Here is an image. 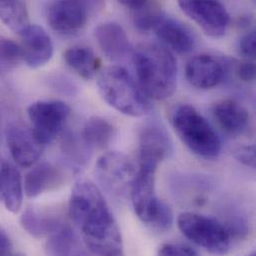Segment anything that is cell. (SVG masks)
<instances>
[{"label": "cell", "instance_id": "cell-1", "mask_svg": "<svg viewBox=\"0 0 256 256\" xmlns=\"http://www.w3.org/2000/svg\"><path fill=\"white\" fill-rule=\"evenodd\" d=\"M69 216L91 254H124L120 228L102 192L92 182L82 180L75 184L69 202Z\"/></svg>", "mask_w": 256, "mask_h": 256}, {"label": "cell", "instance_id": "cell-2", "mask_svg": "<svg viewBox=\"0 0 256 256\" xmlns=\"http://www.w3.org/2000/svg\"><path fill=\"white\" fill-rule=\"evenodd\" d=\"M132 63L140 86L148 97L166 100L174 93L178 83V64L172 52L156 44L138 47Z\"/></svg>", "mask_w": 256, "mask_h": 256}, {"label": "cell", "instance_id": "cell-3", "mask_svg": "<svg viewBox=\"0 0 256 256\" xmlns=\"http://www.w3.org/2000/svg\"><path fill=\"white\" fill-rule=\"evenodd\" d=\"M99 92L104 101L130 117H142L150 110L148 96L128 71L121 66H109L97 77Z\"/></svg>", "mask_w": 256, "mask_h": 256}, {"label": "cell", "instance_id": "cell-4", "mask_svg": "<svg viewBox=\"0 0 256 256\" xmlns=\"http://www.w3.org/2000/svg\"><path fill=\"white\" fill-rule=\"evenodd\" d=\"M172 128L180 140L194 154L216 158L222 152V140L208 120L192 106L182 104L170 115Z\"/></svg>", "mask_w": 256, "mask_h": 256}, {"label": "cell", "instance_id": "cell-5", "mask_svg": "<svg viewBox=\"0 0 256 256\" xmlns=\"http://www.w3.org/2000/svg\"><path fill=\"white\" fill-rule=\"evenodd\" d=\"M178 226L188 240L210 254H224L230 248V234L214 218L184 212L178 218Z\"/></svg>", "mask_w": 256, "mask_h": 256}, {"label": "cell", "instance_id": "cell-6", "mask_svg": "<svg viewBox=\"0 0 256 256\" xmlns=\"http://www.w3.org/2000/svg\"><path fill=\"white\" fill-rule=\"evenodd\" d=\"M70 107L62 101H37L27 110L31 130L38 142L45 146L52 142L63 130L70 117Z\"/></svg>", "mask_w": 256, "mask_h": 256}, {"label": "cell", "instance_id": "cell-7", "mask_svg": "<svg viewBox=\"0 0 256 256\" xmlns=\"http://www.w3.org/2000/svg\"><path fill=\"white\" fill-rule=\"evenodd\" d=\"M136 168L128 156L120 152H109L102 154L96 164V174L99 182L115 196H123L130 190L136 176Z\"/></svg>", "mask_w": 256, "mask_h": 256}, {"label": "cell", "instance_id": "cell-8", "mask_svg": "<svg viewBox=\"0 0 256 256\" xmlns=\"http://www.w3.org/2000/svg\"><path fill=\"white\" fill-rule=\"evenodd\" d=\"M184 14L194 20L206 34L222 37L230 24V13L218 0H178Z\"/></svg>", "mask_w": 256, "mask_h": 256}, {"label": "cell", "instance_id": "cell-9", "mask_svg": "<svg viewBox=\"0 0 256 256\" xmlns=\"http://www.w3.org/2000/svg\"><path fill=\"white\" fill-rule=\"evenodd\" d=\"M158 166L140 164L130 186L132 204L138 218L150 224L160 200L156 192V172Z\"/></svg>", "mask_w": 256, "mask_h": 256}, {"label": "cell", "instance_id": "cell-10", "mask_svg": "<svg viewBox=\"0 0 256 256\" xmlns=\"http://www.w3.org/2000/svg\"><path fill=\"white\" fill-rule=\"evenodd\" d=\"M89 12L81 0H55L47 12L51 28L62 35H72L83 29Z\"/></svg>", "mask_w": 256, "mask_h": 256}, {"label": "cell", "instance_id": "cell-11", "mask_svg": "<svg viewBox=\"0 0 256 256\" xmlns=\"http://www.w3.org/2000/svg\"><path fill=\"white\" fill-rule=\"evenodd\" d=\"M19 35L22 60L27 66L39 68L51 60L54 52L53 42L41 26L29 24Z\"/></svg>", "mask_w": 256, "mask_h": 256}, {"label": "cell", "instance_id": "cell-12", "mask_svg": "<svg viewBox=\"0 0 256 256\" xmlns=\"http://www.w3.org/2000/svg\"><path fill=\"white\" fill-rule=\"evenodd\" d=\"M6 140L13 160L21 166H32L41 156L44 146L38 142L31 128L11 124L6 128Z\"/></svg>", "mask_w": 256, "mask_h": 256}, {"label": "cell", "instance_id": "cell-13", "mask_svg": "<svg viewBox=\"0 0 256 256\" xmlns=\"http://www.w3.org/2000/svg\"><path fill=\"white\" fill-rule=\"evenodd\" d=\"M226 74V64L208 54L192 58L186 67L188 81L198 89H212L220 85Z\"/></svg>", "mask_w": 256, "mask_h": 256}, {"label": "cell", "instance_id": "cell-14", "mask_svg": "<svg viewBox=\"0 0 256 256\" xmlns=\"http://www.w3.org/2000/svg\"><path fill=\"white\" fill-rule=\"evenodd\" d=\"M152 30L168 47L178 54H188L196 47L192 31L180 20L162 12L156 17Z\"/></svg>", "mask_w": 256, "mask_h": 256}, {"label": "cell", "instance_id": "cell-15", "mask_svg": "<svg viewBox=\"0 0 256 256\" xmlns=\"http://www.w3.org/2000/svg\"><path fill=\"white\" fill-rule=\"evenodd\" d=\"M140 164L158 166L172 152V142L166 130L150 125L140 134Z\"/></svg>", "mask_w": 256, "mask_h": 256}, {"label": "cell", "instance_id": "cell-16", "mask_svg": "<svg viewBox=\"0 0 256 256\" xmlns=\"http://www.w3.org/2000/svg\"><path fill=\"white\" fill-rule=\"evenodd\" d=\"M24 186L18 168L0 156V202L12 214H17L22 206Z\"/></svg>", "mask_w": 256, "mask_h": 256}, {"label": "cell", "instance_id": "cell-17", "mask_svg": "<svg viewBox=\"0 0 256 256\" xmlns=\"http://www.w3.org/2000/svg\"><path fill=\"white\" fill-rule=\"evenodd\" d=\"M95 37L105 56L120 61L128 55L130 44L125 29L116 22H105L95 29Z\"/></svg>", "mask_w": 256, "mask_h": 256}, {"label": "cell", "instance_id": "cell-18", "mask_svg": "<svg viewBox=\"0 0 256 256\" xmlns=\"http://www.w3.org/2000/svg\"><path fill=\"white\" fill-rule=\"evenodd\" d=\"M63 180L61 170L50 162H42L32 168L24 180V192L28 198H36L55 188Z\"/></svg>", "mask_w": 256, "mask_h": 256}, {"label": "cell", "instance_id": "cell-19", "mask_svg": "<svg viewBox=\"0 0 256 256\" xmlns=\"http://www.w3.org/2000/svg\"><path fill=\"white\" fill-rule=\"evenodd\" d=\"M214 115L220 126L230 136H240L248 127V111L234 100L218 102L214 107Z\"/></svg>", "mask_w": 256, "mask_h": 256}, {"label": "cell", "instance_id": "cell-20", "mask_svg": "<svg viewBox=\"0 0 256 256\" xmlns=\"http://www.w3.org/2000/svg\"><path fill=\"white\" fill-rule=\"evenodd\" d=\"M66 64L84 79H92L99 67L100 60L88 47L73 46L64 53Z\"/></svg>", "mask_w": 256, "mask_h": 256}, {"label": "cell", "instance_id": "cell-21", "mask_svg": "<svg viewBox=\"0 0 256 256\" xmlns=\"http://www.w3.org/2000/svg\"><path fill=\"white\" fill-rule=\"evenodd\" d=\"M46 252L50 256H78L84 252L75 232L66 224H62L48 236Z\"/></svg>", "mask_w": 256, "mask_h": 256}, {"label": "cell", "instance_id": "cell-22", "mask_svg": "<svg viewBox=\"0 0 256 256\" xmlns=\"http://www.w3.org/2000/svg\"><path fill=\"white\" fill-rule=\"evenodd\" d=\"M115 136L113 125L101 117H92L85 123L82 140L91 148H104L110 144Z\"/></svg>", "mask_w": 256, "mask_h": 256}, {"label": "cell", "instance_id": "cell-23", "mask_svg": "<svg viewBox=\"0 0 256 256\" xmlns=\"http://www.w3.org/2000/svg\"><path fill=\"white\" fill-rule=\"evenodd\" d=\"M20 222L22 228L34 238L48 236L63 224L59 220L43 216L33 208H27Z\"/></svg>", "mask_w": 256, "mask_h": 256}, {"label": "cell", "instance_id": "cell-24", "mask_svg": "<svg viewBox=\"0 0 256 256\" xmlns=\"http://www.w3.org/2000/svg\"><path fill=\"white\" fill-rule=\"evenodd\" d=\"M0 18L18 34L29 25L28 13L23 0H0Z\"/></svg>", "mask_w": 256, "mask_h": 256}, {"label": "cell", "instance_id": "cell-25", "mask_svg": "<svg viewBox=\"0 0 256 256\" xmlns=\"http://www.w3.org/2000/svg\"><path fill=\"white\" fill-rule=\"evenodd\" d=\"M22 60L20 45L11 39L0 38V73L14 70Z\"/></svg>", "mask_w": 256, "mask_h": 256}, {"label": "cell", "instance_id": "cell-26", "mask_svg": "<svg viewBox=\"0 0 256 256\" xmlns=\"http://www.w3.org/2000/svg\"><path fill=\"white\" fill-rule=\"evenodd\" d=\"M134 10V13L132 16V21L134 27L140 32H148L152 30L154 21L162 12L154 5H148L146 3Z\"/></svg>", "mask_w": 256, "mask_h": 256}, {"label": "cell", "instance_id": "cell-27", "mask_svg": "<svg viewBox=\"0 0 256 256\" xmlns=\"http://www.w3.org/2000/svg\"><path fill=\"white\" fill-rule=\"evenodd\" d=\"M64 152L66 156L69 158L70 162L80 166L83 164L89 158V150L90 148L85 144L82 140H77L76 138L68 136L66 142H64Z\"/></svg>", "mask_w": 256, "mask_h": 256}, {"label": "cell", "instance_id": "cell-28", "mask_svg": "<svg viewBox=\"0 0 256 256\" xmlns=\"http://www.w3.org/2000/svg\"><path fill=\"white\" fill-rule=\"evenodd\" d=\"M172 224H174V214L172 208L166 202L160 200L158 208L148 226L156 230L166 232L172 228Z\"/></svg>", "mask_w": 256, "mask_h": 256}, {"label": "cell", "instance_id": "cell-29", "mask_svg": "<svg viewBox=\"0 0 256 256\" xmlns=\"http://www.w3.org/2000/svg\"><path fill=\"white\" fill-rule=\"evenodd\" d=\"M158 256H196L198 252L190 246L182 244H164L158 248Z\"/></svg>", "mask_w": 256, "mask_h": 256}, {"label": "cell", "instance_id": "cell-30", "mask_svg": "<svg viewBox=\"0 0 256 256\" xmlns=\"http://www.w3.org/2000/svg\"><path fill=\"white\" fill-rule=\"evenodd\" d=\"M238 48L240 54L248 60H254L256 58V37L254 30L246 32L240 38Z\"/></svg>", "mask_w": 256, "mask_h": 256}, {"label": "cell", "instance_id": "cell-31", "mask_svg": "<svg viewBox=\"0 0 256 256\" xmlns=\"http://www.w3.org/2000/svg\"><path fill=\"white\" fill-rule=\"evenodd\" d=\"M234 156L242 164L256 168V146L254 144L238 146L234 150Z\"/></svg>", "mask_w": 256, "mask_h": 256}, {"label": "cell", "instance_id": "cell-32", "mask_svg": "<svg viewBox=\"0 0 256 256\" xmlns=\"http://www.w3.org/2000/svg\"><path fill=\"white\" fill-rule=\"evenodd\" d=\"M238 75L244 82H252L256 79V64L250 60L240 63L238 68Z\"/></svg>", "mask_w": 256, "mask_h": 256}, {"label": "cell", "instance_id": "cell-33", "mask_svg": "<svg viewBox=\"0 0 256 256\" xmlns=\"http://www.w3.org/2000/svg\"><path fill=\"white\" fill-rule=\"evenodd\" d=\"M13 248L8 234L0 228V256H10Z\"/></svg>", "mask_w": 256, "mask_h": 256}, {"label": "cell", "instance_id": "cell-34", "mask_svg": "<svg viewBox=\"0 0 256 256\" xmlns=\"http://www.w3.org/2000/svg\"><path fill=\"white\" fill-rule=\"evenodd\" d=\"M81 1L86 6L89 14H93L100 11L101 9H103L105 4V0H81Z\"/></svg>", "mask_w": 256, "mask_h": 256}, {"label": "cell", "instance_id": "cell-35", "mask_svg": "<svg viewBox=\"0 0 256 256\" xmlns=\"http://www.w3.org/2000/svg\"><path fill=\"white\" fill-rule=\"evenodd\" d=\"M118 1L132 9H136L148 2V0H118Z\"/></svg>", "mask_w": 256, "mask_h": 256}]
</instances>
